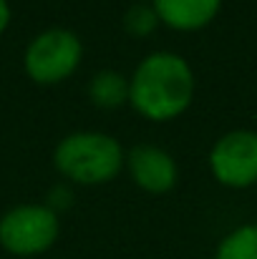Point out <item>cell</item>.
I'll return each mask as SVG.
<instances>
[{
    "label": "cell",
    "instance_id": "4",
    "mask_svg": "<svg viewBox=\"0 0 257 259\" xmlns=\"http://www.w3.org/2000/svg\"><path fill=\"white\" fill-rule=\"evenodd\" d=\"M81 58H84L81 38L66 28H51L28 43L23 66L35 83L53 86L66 81L79 68Z\"/></svg>",
    "mask_w": 257,
    "mask_h": 259
},
{
    "label": "cell",
    "instance_id": "7",
    "mask_svg": "<svg viewBox=\"0 0 257 259\" xmlns=\"http://www.w3.org/2000/svg\"><path fill=\"white\" fill-rule=\"evenodd\" d=\"M152 5L159 23L174 30H199L217 18L222 0H154Z\"/></svg>",
    "mask_w": 257,
    "mask_h": 259
},
{
    "label": "cell",
    "instance_id": "2",
    "mask_svg": "<svg viewBox=\"0 0 257 259\" xmlns=\"http://www.w3.org/2000/svg\"><path fill=\"white\" fill-rule=\"evenodd\" d=\"M53 164L68 181L96 186L111 181L124 169L126 154L121 144L108 134L79 131L61 139V144L53 151Z\"/></svg>",
    "mask_w": 257,
    "mask_h": 259
},
{
    "label": "cell",
    "instance_id": "10",
    "mask_svg": "<svg viewBox=\"0 0 257 259\" xmlns=\"http://www.w3.org/2000/svg\"><path fill=\"white\" fill-rule=\"evenodd\" d=\"M159 25V15L154 10V5H131L126 13H124V28L129 35H136V38H144L149 33H154Z\"/></svg>",
    "mask_w": 257,
    "mask_h": 259
},
{
    "label": "cell",
    "instance_id": "8",
    "mask_svg": "<svg viewBox=\"0 0 257 259\" xmlns=\"http://www.w3.org/2000/svg\"><path fill=\"white\" fill-rule=\"evenodd\" d=\"M88 98L98 108H119L129 101V81L116 71H101L88 83Z\"/></svg>",
    "mask_w": 257,
    "mask_h": 259
},
{
    "label": "cell",
    "instance_id": "12",
    "mask_svg": "<svg viewBox=\"0 0 257 259\" xmlns=\"http://www.w3.org/2000/svg\"><path fill=\"white\" fill-rule=\"evenodd\" d=\"M8 23H10V5L8 0H0V33L8 28Z\"/></svg>",
    "mask_w": 257,
    "mask_h": 259
},
{
    "label": "cell",
    "instance_id": "6",
    "mask_svg": "<svg viewBox=\"0 0 257 259\" xmlns=\"http://www.w3.org/2000/svg\"><path fill=\"white\" fill-rule=\"evenodd\" d=\"M131 179L136 181V186H141L149 194H167L176 184V161L171 159L164 149L154 146V144H141L134 146L126 154V164H124Z\"/></svg>",
    "mask_w": 257,
    "mask_h": 259
},
{
    "label": "cell",
    "instance_id": "9",
    "mask_svg": "<svg viewBox=\"0 0 257 259\" xmlns=\"http://www.w3.org/2000/svg\"><path fill=\"white\" fill-rule=\"evenodd\" d=\"M214 259H257V224H245L230 232L219 242Z\"/></svg>",
    "mask_w": 257,
    "mask_h": 259
},
{
    "label": "cell",
    "instance_id": "3",
    "mask_svg": "<svg viewBox=\"0 0 257 259\" xmlns=\"http://www.w3.org/2000/svg\"><path fill=\"white\" fill-rule=\"evenodd\" d=\"M58 214L46 204H20L0 217V247L18 257L48 252L58 239Z\"/></svg>",
    "mask_w": 257,
    "mask_h": 259
},
{
    "label": "cell",
    "instance_id": "11",
    "mask_svg": "<svg viewBox=\"0 0 257 259\" xmlns=\"http://www.w3.org/2000/svg\"><path fill=\"white\" fill-rule=\"evenodd\" d=\"M68 204H71V191H66L63 186H56V189L51 191L46 206L53 209V211H58V209H68Z\"/></svg>",
    "mask_w": 257,
    "mask_h": 259
},
{
    "label": "cell",
    "instance_id": "1",
    "mask_svg": "<svg viewBox=\"0 0 257 259\" xmlns=\"http://www.w3.org/2000/svg\"><path fill=\"white\" fill-rule=\"evenodd\" d=\"M192 98V66L169 51H157L146 56L129 81V103L149 121H171L181 116L189 108Z\"/></svg>",
    "mask_w": 257,
    "mask_h": 259
},
{
    "label": "cell",
    "instance_id": "5",
    "mask_svg": "<svg viewBox=\"0 0 257 259\" xmlns=\"http://www.w3.org/2000/svg\"><path fill=\"white\" fill-rule=\"evenodd\" d=\"M209 171L230 189L257 184V131L237 128L225 134L209 151Z\"/></svg>",
    "mask_w": 257,
    "mask_h": 259
}]
</instances>
